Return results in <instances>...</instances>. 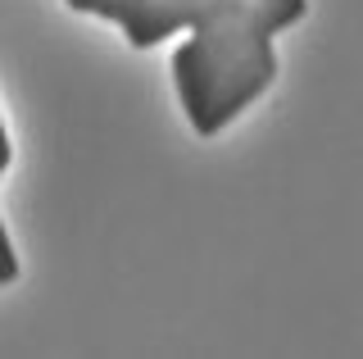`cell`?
Segmentation results:
<instances>
[{"label": "cell", "instance_id": "277c9868", "mask_svg": "<svg viewBox=\"0 0 363 359\" xmlns=\"http://www.w3.org/2000/svg\"><path fill=\"white\" fill-rule=\"evenodd\" d=\"M281 5H300V9H309V0H281Z\"/></svg>", "mask_w": 363, "mask_h": 359}, {"label": "cell", "instance_id": "6da1fadb", "mask_svg": "<svg viewBox=\"0 0 363 359\" xmlns=\"http://www.w3.org/2000/svg\"><path fill=\"white\" fill-rule=\"evenodd\" d=\"M64 5L123 28L132 50H155L173 41L177 32L218 28L232 18H264L272 32H286L309 14V9L281 5V0H64Z\"/></svg>", "mask_w": 363, "mask_h": 359}, {"label": "cell", "instance_id": "7a4b0ae2", "mask_svg": "<svg viewBox=\"0 0 363 359\" xmlns=\"http://www.w3.org/2000/svg\"><path fill=\"white\" fill-rule=\"evenodd\" d=\"M9 282H18V250L9 241L5 219H0V287H9Z\"/></svg>", "mask_w": 363, "mask_h": 359}, {"label": "cell", "instance_id": "3957f363", "mask_svg": "<svg viewBox=\"0 0 363 359\" xmlns=\"http://www.w3.org/2000/svg\"><path fill=\"white\" fill-rule=\"evenodd\" d=\"M9 164H14V141H9V132H5V118H0V177L9 173Z\"/></svg>", "mask_w": 363, "mask_h": 359}]
</instances>
